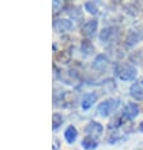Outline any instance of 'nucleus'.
<instances>
[{"label": "nucleus", "mask_w": 143, "mask_h": 150, "mask_svg": "<svg viewBox=\"0 0 143 150\" xmlns=\"http://www.w3.org/2000/svg\"><path fill=\"white\" fill-rule=\"evenodd\" d=\"M117 27H107L104 28L102 32H100L99 34V39L100 42H103V43H108V42H110L113 39V37L117 34Z\"/></svg>", "instance_id": "1a4fd4ad"}, {"label": "nucleus", "mask_w": 143, "mask_h": 150, "mask_svg": "<svg viewBox=\"0 0 143 150\" xmlns=\"http://www.w3.org/2000/svg\"><path fill=\"white\" fill-rule=\"evenodd\" d=\"M141 39H143V33L139 32H130L129 34L127 35V39H125V44L128 47H132V45L137 44Z\"/></svg>", "instance_id": "f8f14e48"}, {"label": "nucleus", "mask_w": 143, "mask_h": 150, "mask_svg": "<svg viewBox=\"0 0 143 150\" xmlns=\"http://www.w3.org/2000/svg\"><path fill=\"white\" fill-rule=\"evenodd\" d=\"M119 105H120L119 98H108L99 103L96 112H98V115L102 116V117H108V116H110L113 112L118 109Z\"/></svg>", "instance_id": "f257e3e1"}, {"label": "nucleus", "mask_w": 143, "mask_h": 150, "mask_svg": "<svg viewBox=\"0 0 143 150\" xmlns=\"http://www.w3.org/2000/svg\"><path fill=\"white\" fill-rule=\"evenodd\" d=\"M53 28L58 33H66L72 29V22L69 19H57L53 23Z\"/></svg>", "instance_id": "423d86ee"}, {"label": "nucleus", "mask_w": 143, "mask_h": 150, "mask_svg": "<svg viewBox=\"0 0 143 150\" xmlns=\"http://www.w3.org/2000/svg\"><path fill=\"white\" fill-rule=\"evenodd\" d=\"M109 66V59L107 58V56L104 54H98L95 57L94 62H92V68L102 72V71H105Z\"/></svg>", "instance_id": "6e6552de"}, {"label": "nucleus", "mask_w": 143, "mask_h": 150, "mask_svg": "<svg viewBox=\"0 0 143 150\" xmlns=\"http://www.w3.org/2000/svg\"><path fill=\"white\" fill-rule=\"evenodd\" d=\"M94 45H92V43L89 40V39H84L82 40V43H81V52H82V54H85V56H90L94 53Z\"/></svg>", "instance_id": "4468645a"}, {"label": "nucleus", "mask_w": 143, "mask_h": 150, "mask_svg": "<svg viewBox=\"0 0 143 150\" xmlns=\"http://www.w3.org/2000/svg\"><path fill=\"white\" fill-rule=\"evenodd\" d=\"M81 145H82V148L86 149V150H94V149L98 148L99 141L95 136H86L85 139L81 141Z\"/></svg>", "instance_id": "9b49d317"}, {"label": "nucleus", "mask_w": 143, "mask_h": 150, "mask_svg": "<svg viewBox=\"0 0 143 150\" xmlns=\"http://www.w3.org/2000/svg\"><path fill=\"white\" fill-rule=\"evenodd\" d=\"M142 86H143V80H142Z\"/></svg>", "instance_id": "6ab92c4d"}, {"label": "nucleus", "mask_w": 143, "mask_h": 150, "mask_svg": "<svg viewBox=\"0 0 143 150\" xmlns=\"http://www.w3.org/2000/svg\"><path fill=\"white\" fill-rule=\"evenodd\" d=\"M139 106L136 102H129L124 106L123 111H122V117H123L124 121L125 120H133L139 115Z\"/></svg>", "instance_id": "7ed1b4c3"}, {"label": "nucleus", "mask_w": 143, "mask_h": 150, "mask_svg": "<svg viewBox=\"0 0 143 150\" xmlns=\"http://www.w3.org/2000/svg\"><path fill=\"white\" fill-rule=\"evenodd\" d=\"M96 30H98V20H96V19L87 20V22L82 25V34L86 35L87 38L94 37Z\"/></svg>", "instance_id": "20e7f679"}, {"label": "nucleus", "mask_w": 143, "mask_h": 150, "mask_svg": "<svg viewBox=\"0 0 143 150\" xmlns=\"http://www.w3.org/2000/svg\"><path fill=\"white\" fill-rule=\"evenodd\" d=\"M85 9H86V11L87 13H90V14H98V5H96V3H94V1H87V3H85Z\"/></svg>", "instance_id": "2eb2a0df"}, {"label": "nucleus", "mask_w": 143, "mask_h": 150, "mask_svg": "<svg viewBox=\"0 0 143 150\" xmlns=\"http://www.w3.org/2000/svg\"><path fill=\"white\" fill-rule=\"evenodd\" d=\"M138 130H139L141 132H143V121L139 124V126H138Z\"/></svg>", "instance_id": "a211bd4d"}, {"label": "nucleus", "mask_w": 143, "mask_h": 150, "mask_svg": "<svg viewBox=\"0 0 143 150\" xmlns=\"http://www.w3.org/2000/svg\"><path fill=\"white\" fill-rule=\"evenodd\" d=\"M120 139H122V137H120V136H118V135H117V132H114V134H112V136L109 137V140H108V141H109V144H114V143H117V141H118V140H120Z\"/></svg>", "instance_id": "f3484780"}, {"label": "nucleus", "mask_w": 143, "mask_h": 150, "mask_svg": "<svg viewBox=\"0 0 143 150\" xmlns=\"http://www.w3.org/2000/svg\"><path fill=\"white\" fill-rule=\"evenodd\" d=\"M65 139H66V141L69 144L75 143V140L77 139V130H76V127L72 126V125L67 127L66 131H65Z\"/></svg>", "instance_id": "ddd939ff"}, {"label": "nucleus", "mask_w": 143, "mask_h": 150, "mask_svg": "<svg viewBox=\"0 0 143 150\" xmlns=\"http://www.w3.org/2000/svg\"><path fill=\"white\" fill-rule=\"evenodd\" d=\"M98 100V95L95 92H87V93H84L82 98H81V107L82 110H89L90 107L94 105Z\"/></svg>", "instance_id": "0eeeda50"}, {"label": "nucleus", "mask_w": 143, "mask_h": 150, "mask_svg": "<svg viewBox=\"0 0 143 150\" xmlns=\"http://www.w3.org/2000/svg\"><path fill=\"white\" fill-rule=\"evenodd\" d=\"M103 131H104L103 125L99 124V122H96V121H90L85 126V132H86V134H89V136H91V135H95V137L100 136L103 134Z\"/></svg>", "instance_id": "39448f33"}, {"label": "nucleus", "mask_w": 143, "mask_h": 150, "mask_svg": "<svg viewBox=\"0 0 143 150\" xmlns=\"http://www.w3.org/2000/svg\"><path fill=\"white\" fill-rule=\"evenodd\" d=\"M129 95L136 101H143V87L138 82H134L129 88Z\"/></svg>", "instance_id": "9d476101"}, {"label": "nucleus", "mask_w": 143, "mask_h": 150, "mask_svg": "<svg viewBox=\"0 0 143 150\" xmlns=\"http://www.w3.org/2000/svg\"><path fill=\"white\" fill-rule=\"evenodd\" d=\"M115 73L122 81H133L137 77V69L129 63L117 66Z\"/></svg>", "instance_id": "f03ea898"}, {"label": "nucleus", "mask_w": 143, "mask_h": 150, "mask_svg": "<svg viewBox=\"0 0 143 150\" xmlns=\"http://www.w3.org/2000/svg\"><path fill=\"white\" fill-rule=\"evenodd\" d=\"M64 122V119L60 114H54L53 115V130H57L61 126V124Z\"/></svg>", "instance_id": "dca6fc26"}]
</instances>
